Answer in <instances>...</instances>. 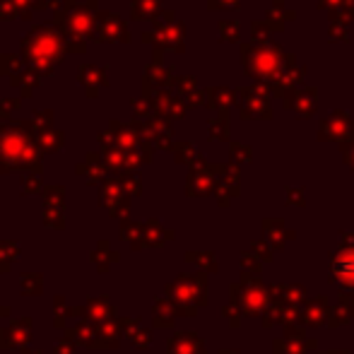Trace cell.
<instances>
[{"mask_svg": "<svg viewBox=\"0 0 354 354\" xmlns=\"http://www.w3.org/2000/svg\"><path fill=\"white\" fill-rule=\"evenodd\" d=\"M37 145L44 154L61 152L63 145H66V136H63V131H56V128H46V131L37 133Z\"/></svg>", "mask_w": 354, "mask_h": 354, "instance_id": "ffe728a7", "label": "cell"}, {"mask_svg": "<svg viewBox=\"0 0 354 354\" xmlns=\"http://www.w3.org/2000/svg\"><path fill=\"white\" fill-rule=\"evenodd\" d=\"M53 121H56V111L53 109H39L34 111L32 123H34V131H46V128H53Z\"/></svg>", "mask_w": 354, "mask_h": 354, "instance_id": "4316f807", "label": "cell"}, {"mask_svg": "<svg viewBox=\"0 0 354 354\" xmlns=\"http://www.w3.org/2000/svg\"><path fill=\"white\" fill-rule=\"evenodd\" d=\"M58 354H75L73 342H63V345H58Z\"/></svg>", "mask_w": 354, "mask_h": 354, "instance_id": "bcb514c9", "label": "cell"}, {"mask_svg": "<svg viewBox=\"0 0 354 354\" xmlns=\"http://www.w3.org/2000/svg\"><path fill=\"white\" fill-rule=\"evenodd\" d=\"M328 39H330V41H347V39H350L347 24H330V29H328Z\"/></svg>", "mask_w": 354, "mask_h": 354, "instance_id": "74e56055", "label": "cell"}, {"mask_svg": "<svg viewBox=\"0 0 354 354\" xmlns=\"http://www.w3.org/2000/svg\"><path fill=\"white\" fill-rule=\"evenodd\" d=\"M19 287H22V294H27V297H32V294H41V277L39 275H24L22 282H19Z\"/></svg>", "mask_w": 354, "mask_h": 354, "instance_id": "e575fe53", "label": "cell"}, {"mask_svg": "<svg viewBox=\"0 0 354 354\" xmlns=\"http://www.w3.org/2000/svg\"><path fill=\"white\" fill-rule=\"evenodd\" d=\"M304 77H306V66H301V63H297V56H292L289 53L287 56V66H284V71L280 77L272 82V94L275 97L284 99L292 89L301 87Z\"/></svg>", "mask_w": 354, "mask_h": 354, "instance_id": "30bf717a", "label": "cell"}, {"mask_svg": "<svg viewBox=\"0 0 354 354\" xmlns=\"http://www.w3.org/2000/svg\"><path fill=\"white\" fill-rule=\"evenodd\" d=\"M44 183H41V174H24L22 176V193L24 196H32V193H41Z\"/></svg>", "mask_w": 354, "mask_h": 354, "instance_id": "d6a6232c", "label": "cell"}, {"mask_svg": "<svg viewBox=\"0 0 354 354\" xmlns=\"http://www.w3.org/2000/svg\"><path fill=\"white\" fill-rule=\"evenodd\" d=\"M294 19H297V12L289 10L287 5H284V0H275L266 12V22L272 27V32H282L284 24L294 22Z\"/></svg>", "mask_w": 354, "mask_h": 354, "instance_id": "e0dca14e", "label": "cell"}, {"mask_svg": "<svg viewBox=\"0 0 354 354\" xmlns=\"http://www.w3.org/2000/svg\"><path fill=\"white\" fill-rule=\"evenodd\" d=\"M174 66H164V63H147L142 68V94L152 97V94L162 92V89L174 87Z\"/></svg>", "mask_w": 354, "mask_h": 354, "instance_id": "52a82bcc", "label": "cell"}, {"mask_svg": "<svg viewBox=\"0 0 354 354\" xmlns=\"http://www.w3.org/2000/svg\"><path fill=\"white\" fill-rule=\"evenodd\" d=\"M140 39L152 46V51L183 53L186 51V24L176 19V22L167 24V27H154L149 32H142Z\"/></svg>", "mask_w": 354, "mask_h": 354, "instance_id": "5b68a950", "label": "cell"}, {"mask_svg": "<svg viewBox=\"0 0 354 354\" xmlns=\"http://www.w3.org/2000/svg\"><path fill=\"white\" fill-rule=\"evenodd\" d=\"M174 22H176V12H174V10H162V12L152 19L154 27H167V24H174Z\"/></svg>", "mask_w": 354, "mask_h": 354, "instance_id": "ab89813d", "label": "cell"}, {"mask_svg": "<svg viewBox=\"0 0 354 354\" xmlns=\"http://www.w3.org/2000/svg\"><path fill=\"white\" fill-rule=\"evenodd\" d=\"M287 56L289 53H284V48L275 41H243L239 58H241L243 71L256 82H275L282 75L284 66H287Z\"/></svg>", "mask_w": 354, "mask_h": 354, "instance_id": "277c9868", "label": "cell"}, {"mask_svg": "<svg viewBox=\"0 0 354 354\" xmlns=\"http://www.w3.org/2000/svg\"><path fill=\"white\" fill-rule=\"evenodd\" d=\"M44 224H48V227H56V229H63L66 227V222H63V210H44Z\"/></svg>", "mask_w": 354, "mask_h": 354, "instance_id": "f35d334b", "label": "cell"}, {"mask_svg": "<svg viewBox=\"0 0 354 354\" xmlns=\"http://www.w3.org/2000/svg\"><path fill=\"white\" fill-rule=\"evenodd\" d=\"M27 68V63L22 61V56H15V53H0V75L8 80L17 77L19 73Z\"/></svg>", "mask_w": 354, "mask_h": 354, "instance_id": "44dd1931", "label": "cell"}, {"mask_svg": "<svg viewBox=\"0 0 354 354\" xmlns=\"http://www.w3.org/2000/svg\"><path fill=\"white\" fill-rule=\"evenodd\" d=\"M162 5H164V0H133L131 19L133 22H145V19L152 22V19L164 10Z\"/></svg>", "mask_w": 354, "mask_h": 354, "instance_id": "ac0fdd59", "label": "cell"}, {"mask_svg": "<svg viewBox=\"0 0 354 354\" xmlns=\"http://www.w3.org/2000/svg\"><path fill=\"white\" fill-rule=\"evenodd\" d=\"M219 29V41L224 44H236L239 39H241V24L236 22V19H222V22L217 24Z\"/></svg>", "mask_w": 354, "mask_h": 354, "instance_id": "cb8c5ba5", "label": "cell"}, {"mask_svg": "<svg viewBox=\"0 0 354 354\" xmlns=\"http://www.w3.org/2000/svg\"><path fill=\"white\" fill-rule=\"evenodd\" d=\"M207 128H210L212 140H227V138H229V123H227V118H224V116L210 118V121H207Z\"/></svg>", "mask_w": 354, "mask_h": 354, "instance_id": "83f0119b", "label": "cell"}, {"mask_svg": "<svg viewBox=\"0 0 354 354\" xmlns=\"http://www.w3.org/2000/svg\"><path fill=\"white\" fill-rule=\"evenodd\" d=\"M12 3H15V8H17L19 19L29 22V19H32V15H34V10H32V5H29V0H12Z\"/></svg>", "mask_w": 354, "mask_h": 354, "instance_id": "b9f144b4", "label": "cell"}, {"mask_svg": "<svg viewBox=\"0 0 354 354\" xmlns=\"http://www.w3.org/2000/svg\"><path fill=\"white\" fill-rule=\"evenodd\" d=\"M15 17H19V15L12 0H0V22H12Z\"/></svg>", "mask_w": 354, "mask_h": 354, "instance_id": "8d00e7d4", "label": "cell"}, {"mask_svg": "<svg viewBox=\"0 0 354 354\" xmlns=\"http://www.w3.org/2000/svg\"><path fill=\"white\" fill-rule=\"evenodd\" d=\"M342 3H345V0H318V5H321L323 10H328V12H333V10H337Z\"/></svg>", "mask_w": 354, "mask_h": 354, "instance_id": "ee69618b", "label": "cell"}, {"mask_svg": "<svg viewBox=\"0 0 354 354\" xmlns=\"http://www.w3.org/2000/svg\"><path fill=\"white\" fill-rule=\"evenodd\" d=\"M118 183H121V188L126 193H133V196H138L140 193V178H138L136 171H121L118 174Z\"/></svg>", "mask_w": 354, "mask_h": 354, "instance_id": "f546056e", "label": "cell"}, {"mask_svg": "<svg viewBox=\"0 0 354 354\" xmlns=\"http://www.w3.org/2000/svg\"><path fill=\"white\" fill-rule=\"evenodd\" d=\"M19 56L41 77H51L56 68L66 61L68 41L53 22H39L19 41Z\"/></svg>", "mask_w": 354, "mask_h": 354, "instance_id": "7a4b0ae2", "label": "cell"}, {"mask_svg": "<svg viewBox=\"0 0 354 354\" xmlns=\"http://www.w3.org/2000/svg\"><path fill=\"white\" fill-rule=\"evenodd\" d=\"M41 154L32 118L0 121V171L41 174Z\"/></svg>", "mask_w": 354, "mask_h": 354, "instance_id": "6da1fadb", "label": "cell"}, {"mask_svg": "<svg viewBox=\"0 0 354 354\" xmlns=\"http://www.w3.org/2000/svg\"><path fill=\"white\" fill-rule=\"evenodd\" d=\"M171 89L181 99H186L188 94L196 92V89H198V80L193 77V75H176V80H174V87Z\"/></svg>", "mask_w": 354, "mask_h": 354, "instance_id": "d4e9b609", "label": "cell"}, {"mask_svg": "<svg viewBox=\"0 0 354 354\" xmlns=\"http://www.w3.org/2000/svg\"><path fill=\"white\" fill-rule=\"evenodd\" d=\"M131 109H133V116H136V121H149V118L154 116V104L152 99L147 97H133L131 99Z\"/></svg>", "mask_w": 354, "mask_h": 354, "instance_id": "603a6c76", "label": "cell"}, {"mask_svg": "<svg viewBox=\"0 0 354 354\" xmlns=\"http://www.w3.org/2000/svg\"><path fill=\"white\" fill-rule=\"evenodd\" d=\"M77 174L87 176L89 183H104L111 171H109V167L104 164L102 152H89L87 157H84V162L77 164Z\"/></svg>", "mask_w": 354, "mask_h": 354, "instance_id": "5bb4252c", "label": "cell"}, {"mask_svg": "<svg viewBox=\"0 0 354 354\" xmlns=\"http://www.w3.org/2000/svg\"><path fill=\"white\" fill-rule=\"evenodd\" d=\"M99 10V0H63L61 8L53 10V24L68 44H84L94 37Z\"/></svg>", "mask_w": 354, "mask_h": 354, "instance_id": "3957f363", "label": "cell"}, {"mask_svg": "<svg viewBox=\"0 0 354 354\" xmlns=\"http://www.w3.org/2000/svg\"><path fill=\"white\" fill-rule=\"evenodd\" d=\"M92 41L99 44H128L131 41V27L118 12H109V10H99L97 15V29H94Z\"/></svg>", "mask_w": 354, "mask_h": 354, "instance_id": "8992f818", "label": "cell"}, {"mask_svg": "<svg viewBox=\"0 0 354 354\" xmlns=\"http://www.w3.org/2000/svg\"><path fill=\"white\" fill-rule=\"evenodd\" d=\"M77 82L84 87V94L89 99L99 97L104 87H109V68L106 66H99V63H82L77 66Z\"/></svg>", "mask_w": 354, "mask_h": 354, "instance_id": "9c48e42d", "label": "cell"}, {"mask_svg": "<svg viewBox=\"0 0 354 354\" xmlns=\"http://www.w3.org/2000/svg\"><path fill=\"white\" fill-rule=\"evenodd\" d=\"M87 316L92 318V321H102V318H106L109 313H113V306H109L104 299H94V301H89L87 306Z\"/></svg>", "mask_w": 354, "mask_h": 354, "instance_id": "1f68e13d", "label": "cell"}, {"mask_svg": "<svg viewBox=\"0 0 354 354\" xmlns=\"http://www.w3.org/2000/svg\"><path fill=\"white\" fill-rule=\"evenodd\" d=\"M232 154H234V157L239 154V157H243V159L251 157V152H248L246 145H239V142H232Z\"/></svg>", "mask_w": 354, "mask_h": 354, "instance_id": "7bdbcfd3", "label": "cell"}, {"mask_svg": "<svg viewBox=\"0 0 354 354\" xmlns=\"http://www.w3.org/2000/svg\"><path fill=\"white\" fill-rule=\"evenodd\" d=\"M287 104L289 111H294V116L299 118H308L313 116L318 104V89L316 87H297L282 99Z\"/></svg>", "mask_w": 354, "mask_h": 354, "instance_id": "7c38bea8", "label": "cell"}, {"mask_svg": "<svg viewBox=\"0 0 354 354\" xmlns=\"http://www.w3.org/2000/svg\"><path fill=\"white\" fill-rule=\"evenodd\" d=\"M22 106V97H3L0 99V121H12V113Z\"/></svg>", "mask_w": 354, "mask_h": 354, "instance_id": "4dcf8cb0", "label": "cell"}, {"mask_svg": "<svg viewBox=\"0 0 354 354\" xmlns=\"http://www.w3.org/2000/svg\"><path fill=\"white\" fill-rule=\"evenodd\" d=\"M63 203H66V188L63 186L44 188V205H46V210H63Z\"/></svg>", "mask_w": 354, "mask_h": 354, "instance_id": "7402d4cb", "label": "cell"}, {"mask_svg": "<svg viewBox=\"0 0 354 354\" xmlns=\"http://www.w3.org/2000/svg\"><path fill=\"white\" fill-rule=\"evenodd\" d=\"M243 0H207V8L210 10H236Z\"/></svg>", "mask_w": 354, "mask_h": 354, "instance_id": "60d3db41", "label": "cell"}, {"mask_svg": "<svg viewBox=\"0 0 354 354\" xmlns=\"http://www.w3.org/2000/svg\"><path fill=\"white\" fill-rule=\"evenodd\" d=\"M205 97H207L205 106H210V109H214V111H219V116H224V118L229 116V109H232L234 104L239 102L236 89H232V87H207L205 89Z\"/></svg>", "mask_w": 354, "mask_h": 354, "instance_id": "4fadbf2b", "label": "cell"}, {"mask_svg": "<svg viewBox=\"0 0 354 354\" xmlns=\"http://www.w3.org/2000/svg\"><path fill=\"white\" fill-rule=\"evenodd\" d=\"M32 10H48V0H29Z\"/></svg>", "mask_w": 354, "mask_h": 354, "instance_id": "f6af8a7d", "label": "cell"}, {"mask_svg": "<svg viewBox=\"0 0 354 354\" xmlns=\"http://www.w3.org/2000/svg\"><path fill=\"white\" fill-rule=\"evenodd\" d=\"M335 272L340 280L354 284V253H345V256L335 263Z\"/></svg>", "mask_w": 354, "mask_h": 354, "instance_id": "484cf974", "label": "cell"}, {"mask_svg": "<svg viewBox=\"0 0 354 354\" xmlns=\"http://www.w3.org/2000/svg\"><path fill=\"white\" fill-rule=\"evenodd\" d=\"M174 157H176L178 162H193V159H201L196 154L193 142H176L174 145Z\"/></svg>", "mask_w": 354, "mask_h": 354, "instance_id": "836d02e7", "label": "cell"}, {"mask_svg": "<svg viewBox=\"0 0 354 354\" xmlns=\"http://www.w3.org/2000/svg\"><path fill=\"white\" fill-rule=\"evenodd\" d=\"M41 80H44L41 75L34 71V68L27 66L22 73L17 75V77L10 80V87H12L15 92H19V97H22V99H29L34 92H37V87L41 84Z\"/></svg>", "mask_w": 354, "mask_h": 354, "instance_id": "2e32d148", "label": "cell"}, {"mask_svg": "<svg viewBox=\"0 0 354 354\" xmlns=\"http://www.w3.org/2000/svg\"><path fill=\"white\" fill-rule=\"evenodd\" d=\"M27 340H29V321H15L12 326L0 333V345L3 347L24 345Z\"/></svg>", "mask_w": 354, "mask_h": 354, "instance_id": "d6986e66", "label": "cell"}, {"mask_svg": "<svg viewBox=\"0 0 354 354\" xmlns=\"http://www.w3.org/2000/svg\"><path fill=\"white\" fill-rule=\"evenodd\" d=\"M109 133L113 136V140L121 149H136L138 145H140V133H138V128L133 126V123H121V121H109Z\"/></svg>", "mask_w": 354, "mask_h": 354, "instance_id": "9a60e30c", "label": "cell"}, {"mask_svg": "<svg viewBox=\"0 0 354 354\" xmlns=\"http://www.w3.org/2000/svg\"><path fill=\"white\" fill-rule=\"evenodd\" d=\"M19 246L15 241H0V261H17Z\"/></svg>", "mask_w": 354, "mask_h": 354, "instance_id": "d590c367", "label": "cell"}, {"mask_svg": "<svg viewBox=\"0 0 354 354\" xmlns=\"http://www.w3.org/2000/svg\"><path fill=\"white\" fill-rule=\"evenodd\" d=\"M270 34H272V27L266 22V19H258V22H251V41L266 44V41H270Z\"/></svg>", "mask_w": 354, "mask_h": 354, "instance_id": "f1b7e54d", "label": "cell"}, {"mask_svg": "<svg viewBox=\"0 0 354 354\" xmlns=\"http://www.w3.org/2000/svg\"><path fill=\"white\" fill-rule=\"evenodd\" d=\"M354 136V121L347 116V111L337 109L330 116H326L321 121V131H318V138L321 140H328V138H335V140H345V138Z\"/></svg>", "mask_w": 354, "mask_h": 354, "instance_id": "8fae6325", "label": "cell"}, {"mask_svg": "<svg viewBox=\"0 0 354 354\" xmlns=\"http://www.w3.org/2000/svg\"><path fill=\"white\" fill-rule=\"evenodd\" d=\"M147 99H152V104H154V116H162V118H167V121L183 118L188 111V104L183 102L174 89H162V92L152 94V97H147Z\"/></svg>", "mask_w": 354, "mask_h": 354, "instance_id": "ba28073f", "label": "cell"}]
</instances>
